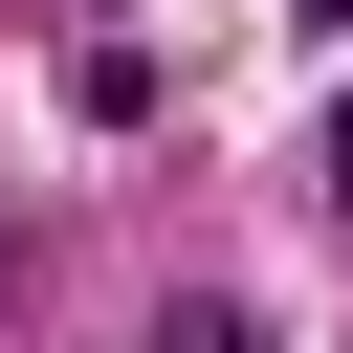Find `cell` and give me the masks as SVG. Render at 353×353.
I'll list each match as a JSON object with an SVG mask.
<instances>
[{
	"mask_svg": "<svg viewBox=\"0 0 353 353\" xmlns=\"http://www.w3.org/2000/svg\"><path fill=\"white\" fill-rule=\"evenodd\" d=\"M331 199H353V110H331Z\"/></svg>",
	"mask_w": 353,
	"mask_h": 353,
	"instance_id": "2",
	"label": "cell"
},
{
	"mask_svg": "<svg viewBox=\"0 0 353 353\" xmlns=\"http://www.w3.org/2000/svg\"><path fill=\"white\" fill-rule=\"evenodd\" d=\"M309 22H353V0H309Z\"/></svg>",
	"mask_w": 353,
	"mask_h": 353,
	"instance_id": "3",
	"label": "cell"
},
{
	"mask_svg": "<svg viewBox=\"0 0 353 353\" xmlns=\"http://www.w3.org/2000/svg\"><path fill=\"white\" fill-rule=\"evenodd\" d=\"M154 353H265V331H243V309L199 287V309H154Z\"/></svg>",
	"mask_w": 353,
	"mask_h": 353,
	"instance_id": "1",
	"label": "cell"
}]
</instances>
